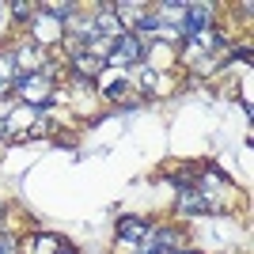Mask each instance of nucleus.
I'll list each match as a JSON object with an SVG mask.
<instances>
[{"instance_id":"obj_1","label":"nucleus","mask_w":254,"mask_h":254,"mask_svg":"<svg viewBox=\"0 0 254 254\" xmlns=\"http://www.w3.org/2000/svg\"><path fill=\"white\" fill-rule=\"evenodd\" d=\"M11 91H19V95L27 99V106H34V110L50 103V80H46L42 72H19Z\"/></svg>"},{"instance_id":"obj_2","label":"nucleus","mask_w":254,"mask_h":254,"mask_svg":"<svg viewBox=\"0 0 254 254\" xmlns=\"http://www.w3.org/2000/svg\"><path fill=\"white\" fill-rule=\"evenodd\" d=\"M140 57H144V42H140L137 34H122V38L114 42V50H110V57H106V61L126 68V64H137Z\"/></svg>"},{"instance_id":"obj_3","label":"nucleus","mask_w":254,"mask_h":254,"mask_svg":"<svg viewBox=\"0 0 254 254\" xmlns=\"http://www.w3.org/2000/svg\"><path fill=\"white\" fill-rule=\"evenodd\" d=\"M31 34H34V46H53L57 38H61V19L57 15H50V11H42V15H31Z\"/></svg>"},{"instance_id":"obj_4","label":"nucleus","mask_w":254,"mask_h":254,"mask_svg":"<svg viewBox=\"0 0 254 254\" xmlns=\"http://www.w3.org/2000/svg\"><path fill=\"white\" fill-rule=\"evenodd\" d=\"M175 201H179V212H186V216H197V212H212V209H209V201L201 197V190H197V186H182Z\"/></svg>"},{"instance_id":"obj_5","label":"nucleus","mask_w":254,"mask_h":254,"mask_svg":"<svg viewBox=\"0 0 254 254\" xmlns=\"http://www.w3.org/2000/svg\"><path fill=\"white\" fill-rule=\"evenodd\" d=\"M224 46V38L216 31H197V34H190V50L186 53H216Z\"/></svg>"},{"instance_id":"obj_6","label":"nucleus","mask_w":254,"mask_h":254,"mask_svg":"<svg viewBox=\"0 0 254 254\" xmlns=\"http://www.w3.org/2000/svg\"><path fill=\"white\" fill-rule=\"evenodd\" d=\"M118 235H122V239H129V243H137V239H144V235H148V224L137 220V216H122V220H118Z\"/></svg>"},{"instance_id":"obj_7","label":"nucleus","mask_w":254,"mask_h":254,"mask_svg":"<svg viewBox=\"0 0 254 254\" xmlns=\"http://www.w3.org/2000/svg\"><path fill=\"white\" fill-rule=\"evenodd\" d=\"M76 64V76H103L106 61H99V57H91V53H80V57H72Z\"/></svg>"},{"instance_id":"obj_8","label":"nucleus","mask_w":254,"mask_h":254,"mask_svg":"<svg viewBox=\"0 0 254 254\" xmlns=\"http://www.w3.org/2000/svg\"><path fill=\"white\" fill-rule=\"evenodd\" d=\"M15 64H27V72H31L34 64H42V50H34V42L23 46V50L15 53Z\"/></svg>"},{"instance_id":"obj_9","label":"nucleus","mask_w":254,"mask_h":254,"mask_svg":"<svg viewBox=\"0 0 254 254\" xmlns=\"http://www.w3.org/2000/svg\"><path fill=\"white\" fill-rule=\"evenodd\" d=\"M0 254H19V247H15L11 235H0Z\"/></svg>"},{"instance_id":"obj_10","label":"nucleus","mask_w":254,"mask_h":254,"mask_svg":"<svg viewBox=\"0 0 254 254\" xmlns=\"http://www.w3.org/2000/svg\"><path fill=\"white\" fill-rule=\"evenodd\" d=\"M53 254H76V251H72V247H64V243H61V247H57Z\"/></svg>"},{"instance_id":"obj_11","label":"nucleus","mask_w":254,"mask_h":254,"mask_svg":"<svg viewBox=\"0 0 254 254\" xmlns=\"http://www.w3.org/2000/svg\"><path fill=\"white\" fill-rule=\"evenodd\" d=\"M4 133H8V126H4V122H0V137H4Z\"/></svg>"},{"instance_id":"obj_12","label":"nucleus","mask_w":254,"mask_h":254,"mask_svg":"<svg viewBox=\"0 0 254 254\" xmlns=\"http://www.w3.org/2000/svg\"><path fill=\"white\" fill-rule=\"evenodd\" d=\"M0 15H4V4H0Z\"/></svg>"}]
</instances>
